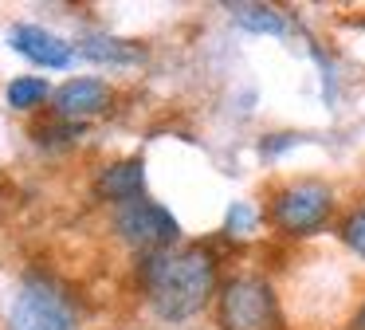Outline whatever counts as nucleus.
Masks as SVG:
<instances>
[{"label":"nucleus","mask_w":365,"mask_h":330,"mask_svg":"<svg viewBox=\"0 0 365 330\" xmlns=\"http://www.w3.org/2000/svg\"><path fill=\"white\" fill-rule=\"evenodd\" d=\"M138 287L161 322H189L220 291V264L208 244H177L138 256Z\"/></svg>","instance_id":"obj_1"},{"label":"nucleus","mask_w":365,"mask_h":330,"mask_svg":"<svg viewBox=\"0 0 365 330\" xmlns=\"http://www.w3.org/2000/svg\"><path fill=\"white\" fill-rule=\"evenodd\" d=\"M334 209H338V196L326 181L318 177H294L287 185H279L267 201V220L279 236L287 240H307V236H318L326 224L334 220Z\"/></svg>","instance_id":"obj_2"},{"label":"nucleus","mask_w":365,"mask_h":330,"mask_svg":"<svg viewBox=\"0 0 365 330\" xmlns=\"http://www.w3.org/2000/svg\"><path fill=\"white\" fill-rule=\"evenodd\" d=\"M216 326L220 330H283L279 291L267 275L236 271L216 291Z\"/></svg>","instance_id":"obj_3"},{"label":"nucleus","mask_w":365,"mask_h":330,"mask_svg":"<svg viewBox=\"0 0 365 330\" xmlns=\"http://www.w3.org/2000/svg\"><path fill=\"white\" fill-rule=\"evenodd\" d=\"M4 330H79V311L56 275L28 271L12 299Z\"/></svg>","instance_id":"obj_4"},{"label":"nucleus","mask_w":365,"mask_h":330,"mask_svg":"<svg viewBox=\"0 0 365 330\" xmlns=\"http://www.w3.org/2000/svg\"><path fill=\"white\" fill-rule=\"evenodd\" d=\"M114 232L122 236V244L145 256V251H165L181 244V224L165 204L150 201V196H138L130 204L114 209Z\"/></svg>","instance_id":"obj_5"},{"label":"nucleus","mask_w":365,"mask_h":330,"mask_svg":"<svg viewBox=\"0 0 365 330\" xmlns=\"http://www.w3.org/2000/svg\"><path fill=\"white\" fill-rule=\"evenodd\" d=\"M110 102H114V91L103 83V79H71V83H63L56 94H51V118L87 126L91 118L106 114Z\"/></svg>","instance_id":"obj_6"},{"label":"nucleus","mask_w":365,"mask_h":330,"mask_svg":"<svg viewBox=\"0 0 365 330\" xmlns=\"http://www.w3.org/2000/svg\"><path fill=\"white\" fill-rule=\"evenodd\" d=\"M9 44L12 51H20L24 59H32L36 67H51V71H63L75 63V47L67 44L63 36L40 28V24H16L9 31Z\"/></svg>","instance_id":"obj_7"},{"label":"nucleus","mask_w":365,"mask_h":330,"mask_svg":"<svg viewBox=\"0 0 365 330\" xmlns=\"http://www.w3.org/2000/svg\"><path fill=\"white\" fill-rule=\"evenodd\" d=\"M95 196L106 204H130L145 196V161L142 157H126V161H110L98 169L95 177Z\"/></svg>","instance_id":"obj_8"},{"label":"nucleus","mask_w":365,"mask_h":330,"mask_svg":"<svg viewBox=\"0 0 365 330\" xmlns=\"http://www.w3.org/2000/svg\"><path fill=\"white\" fill-rule=\"evenodd\" d=\"M232 16L240 28L255 31V36H283L287 31V16L275 4H232Z\"/></svg>","instance_id":"obj_9"},{"label":"nucleus","mask_w":365,"mask_h":330,"mask_svg":"<svg viewBox=\"0 0 365 330\" xmlns=\"http://www.w3.org/2000/svg\"><path fill=\"white\" fill-rule=\"evenodd\" d=\"M4 99H9L12 110H36L51 99V86H48V79H40V75H16L4 86Z\"/></svg>","instance_id":"obj_10"},{"label":"nucleus","mask_w":365,"mask_h":330,"mask_svg":"<svg viewBox=\"0 0 365 330\" xmlns=\"http://www.w3.org/2000/svg\"><path fill=\"white\" fill-rule=\"evenodd\" d=\"M79 51L95 63H138L142 59L138 47H130L126 39H114V36H87L79 44Z\"/></svg>","instance_id":"obj_11"},{"label":"nucleus","mask_w":365,"mask_h":330,"mask_svg":"<svg viewBox=\"0 0 365 330\" xmlns=\"http://www.w3.org/2000/svg\"><path fill=\"white\" fill-rule=\"evenodd\" d=\"M338 236H341V244H346L357 259H365V204H357V209H349L346 216H341Z\"/></svg>","instance_id":"obj_12"},{"label":"nucleus","mask_w":365,"mask_h":330,"mask_svg":"<svg viewBox=\"0 0 365 330\" xmlns=\"http://www.w3.org/2000/svg\"><path fill=\"white\" fill-rule=\"evenodd\" d=\"M79 134H83V126L59 122V118H51V122L36 126V141H40V146H67V141H75Z\"/></svg>","instance_id":"obj_13"},{"label":"nucleus","mask_w":365,"mask_h":330,"mask_svg":"<svg viewBox=\"0 0 365 330\" xmlns=\"http://www.w3.org/2000/svg\"><path fill=\"white\" fill-rule=\"evenodd\" d=\"M252 228H255V209L247 201H232L228 220H224V232L228 236H247Z\"/></svg>","instance_id":"obj_14"},{"label":"nucleus","mask_w":365,"mask_h":330,"mask_svg":"<svg viewBox=\"0 0 365 330\" xmlns=\"http://www.w3.org/2000/svg\"><path fill=\"white\" fill-rule=\"evenodd\" d=\"M346 330H365V299H361V306L354 311V319H349V326Z\"/></svg>","instance_id":"obj_15"}]
</instances>
